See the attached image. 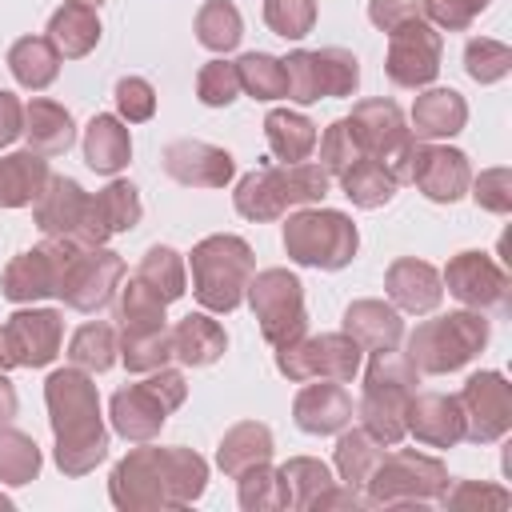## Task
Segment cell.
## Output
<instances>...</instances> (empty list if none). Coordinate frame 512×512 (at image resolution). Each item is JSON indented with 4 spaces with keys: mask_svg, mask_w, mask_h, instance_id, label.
Instances as JSON below:
<instances>
[{
    "mask_svg": "<svg viewBox=\"0 0 512 512\" xmlns=\"http://www.w3.org/2000/svg\"><path fill=\"white\" fill-rule=\"evenodd\" d=\"M208 488V460L184 444L132 448L108 476V496L120 512H168L188 508Z\"/></svg>",
    "mask_w": 512,
    "mask_h": 512,
    "instance_id": "obj_1",
    "label": "cell"
},
{
    "mask_svg": "<svg viewBox=\"0 0 512 512\" xmlns=\"http://www.w3.org/2000/svg\"><path fill=\"white\" fill-rule=\"evenodd\" d=\"M44 404L56 436V468L64 476H88L108 456V428L100 416V392L92 384V372L76 364L56 368L44 380Z\"/></svg>",
    "mask_w": 512,
    "mask_h": 512,
    "instance_id": "obj_2",
    "label": "cell"
},
{
    "mask_svg": "<svg viewBox=\"0 0 512 512\" xmlns=\"http://www.w3.org/2000/svg\"><path fill=\"white\" fill-rule=\"evenodd\" d=\"M328 184H332V176L312 160H300V164L264 160L260 168H252L248 176L236 180L232 204L244 220L268 224V220H280L292 208L320 204L328 196Z\"/></svg>",
    "mask_w": 512,
    "mask_h": 512,
    "instance_id": "obj_3",
    "label": "cell"
},
{
    "mask_svg": "<svg viewBox=\"0 0 512 512\" xmlns=\"http://www.w3.org/2000/svg\"><path fill=\"white\" fill-rule=\"evenodd\" d=\"M188 268H192V296L200 300V308L224 316V312L240 308L244 288L256 272V256L244 236L216 232V236H204L200 244H192Z\"/></svg>",
    "mask_w": 512,
    "mask_h": 512,
    "instance_id": "obj_4",
    "label": "cell"
},
{
    "mask_svg": "<svg viewBox=\"0 0 512 512\" xmlns=\"http://www.w3.org/2000/svg\"><path fill=\"white\" fill-rule=\"evenodd\" d=\"M416 384H420V372L404 352H396V348L372 352V360L364 368L360 420L380 444L392 448L408 436L404 432V412H408V400H412Z\"/></svg>",
    "mask_w": 512,
    "mask_h": 512,
    "instance_id": "obj_5",
    "label": "cell"
},
{
    "mask_svg": "<svg viewBox=\"0 0 512 512\" xmlns=\"http://www.w3.org/2000/svg\"><path fill=\"white\" fill-rule=\"evenodd\" d=\"M360 232L348 212L336 208H296L284 224V252L300 268H324L340 272L356 260Z\"/></svg>",
    "mask_w": 512,
    "mask_h": 512,
    "instance_id": "obj_6",
    "label": "cell"
},
{
    "mask_svg": "<svg viewBox=\"0 0 512 512\" xmlns=\"http://www.w3.org/2000/svg\"><path fill=\"white\" fill-rule=\"evenodd\" d=\"M488 344V320L476 308H460L448 316H432L424 324L412 328L408 336V360L416 364V372L428 376H444V372H460L472 356H480Z\"/></svg>",
    "mask_w": 512,
    "mask_h": 512,
    "instance_id": "obj_7",
    "label": "cell"
},
{
    "mask_svg": "<svg viewBox=\"0 0 512 512\" xmlns=\"http://www.w3.org/2000/svg\"><path fill=\"white\" fill-rule=\"evenodd\" d=\"M448 480L452 476L444 460L416 452V448H396L376 460L372 476L364 480L368 488L364 496H368V508H420V504L440 500Z\"/></svg>",
    "mask_w": 512,
    "mask_h": 512,
    "instance_id": "obj_8",
    "label": "cell"
},
{
    "mask_svg": "<svg viewBox=\"0 0 512 512\" xmlns=\"http://www.w3.org/2000/svg\"><path fill=\"white\" fill-rule=\"evenodd\" d=\"M184 396H188L184 372H176V368L164 364V368L148 372V380L112 392V400H108L112 432L124 436V440H132V444L156 440L160 428L168 424V416L184 404Z\"/></svg>",
    "mask_w": 512,
    "mask_h": 512,
    "instance_id": "obj_9",
    "label": "cell"
},
{
    "mask_svg": "<svg viewBox=\"0 0 512 512\" xmlns=\"http://www.w3.org/2000/svg\"><path fill=\"white\" fill-rule=\"evenodd\" d=\"M244 300L260 324V336L272 348H284L308 332V308H304V284L288 268H264L252 272Z\"/></svg>",
    "mask_w": 512,
    "mask_h": 512,
    "instance_id": "obj_10",
    "label": "cell"
},
{
    "mask_svg": "<svg viewBox=\"0 0 512 512\" xmlns=\"http://www.w3.org/2000/svg\"><path fill=\"white\" fill-rule=\"evenodd\" d=\"M352 132L360 140V152L380 160L400 184L408 180L412 172V156H416V136L400 112L396 100H384V96H368V100H356L352 104Z\"/></svg>",
    "mask_w": 512,
    "mask_h": 512,
    "instance_id": "obj_11",
    "label": "cell"
},
{
    "mask_svg": "<svg viewBox=\"0 0 512 512\" xmlns=\"http://www.w3.org/2000/svg\"><path fill=\"white\" fill-rule=\"evenodd\" d=\"M276 372L304 384V380H340L348 384L360 372V344L348 332H320L300 336L276 348Z\"/></svg>",
    "mask_w": 512,
    "mask_h": 512,
    "instance_id": "obj_12",
    "label": "cell"
},
{
    "mask_svg": "<svg viewBox=\"0 0 512 512\" xmlns=\"http://www.w3.org/2000/svg\"><path fill=\"white\" fill-rule=\"evenodd\" d=\"M120 280H124V256L120 252H112L104 244H96V248L72 244L56 296L72 312H100L104 304H112Z\"/></svg>",
    "mask_w": 512,
    "mask_h": 512,
    "instance_id": "obj_13",
    "label": "cell"
},
{
    "mask_svg": "<svg viewBox=\"0 0 512 512\" xmlns=\"http://www.w3.org/2000/svg\"><path fill=\"white\" fill-rule=\"evenodd\" d=\"M464 412V440L472 444H496L512 428V384L504 372H472L464 388L456 392Z\"/></svg>",
    "mask_w": 512,
    "mask_h": 512,
    "instance_id": "obj_14",
    "label": "cell"
},
{
    "mask_svg": "<svg viewBox=\"0 0 512 512\" xmlns=\"http://www.w3.org/2000/svg\"><path fill=\"white\" fill-rule=\"evenodd\" d=\"M440 56H444V40L420 16V20H408L396 32H388L384 72L396 88H428L440 76Z\"/></svg>",
    "mask_w": 512,
    "mask_h": 512,
    "instance_id": "obj_15",
    "label": "cell"
},
{
    "mask_svg": "<svg viewBox=\"0 0 512 512\" xmlns=\"http://www.w3.org/2000/svg\"><path fill=\"white\" fill-rule=\"evenodd\" d=\"M72 244H76V240H44V244H36V248H28V252H16V256L4 264L0 292H4L12 304H36V300L56 296Z\"/></svg>",
    "mask_w": 512,
    "mask_h": 512,
    "instance_id": "obj_16",
    "label": "cell"
},
{
    "mask_svg": "<svg viewBox=\"0 0 512 512\" xmlns=\"http://www.w3.org/2000/svg\"><path fill=\"white\" fill-rule=\"evenodd\" d=\"M64 316L56 308H16L4 320V348L12 368H44L60 356Z\"/></svg>",
    "mask_w": 512,
    "mask_h": 512,
    "instance_id": "obj_17",
    "label": "cell"
},
{
    "mask_svg": "<svg viewBox=\"0 0 512 512\" xmlns=\"http://www.w3.org/2000/svg\"><path fill=\"white\" fill-rule=\"evenodd\" d=\"M440 280H444V288H448L464 308H476V312L500 308V304L508 300V272H504L488 252H476V248L456 252V256L444 264Z\"/></svg>",
    "mask_w": 512,
    "mask_h": 512,
    "instance_id": "obj_18",
    "label": "cell"
},
{
    "mask_svg": "<svg viewBox=\"0 0 512 512\" xmlns=\"http://www.w3.org/2000/svg\"><path fill=\"white\" fill-rule=\"evenodd\" d=\"M408 180L432 200V204H456L460 196H468L472 184V164L460 148L436 144V140H420L416 156H412V172Z\"/></svg>",
    "mask_w": 512,
    "mask_h": 512,
    "instance_id": "obj_19",
    "label": "cell"
},
{
    "mask_svg": "<svg viewBox=\"0 0 512 512\" xmlns=\"http://www.w3.org/2000/svg\"><path fill=\"white\" fill-rule=\"evenodd\" d=\"M164 172L184 188H224L236 176V160L228 148H216L208 140H172L160 156Z\"/></svg>",
    "mask_w": 512,
    "mask_h": 512,
    "instance_id": "obj_20",
    "label": "cell"
},
{
    "mask_svg": "<svg viewBox=\"0 0 512 512\" xmlns=\"http://www.w3.org/2000/svg\"><path fill=\"white\" fill-rule=\"evenodd\" d=\"M140 216H144L140 192L128 180H112L108 188H100L96 196H88V212H84V228H80L76 244H84V248L108 244V236L132 232L140 224Z\"/></svg>",
    "mask_w": 512,
    "mask_h": 512,
    "instance_id": "obj_21",
    "label": "cell"
},
{
    "mask_svg": "<svg viewBox=\"0 0 512 512\" xmlns=\"http://www.w3.org/2000/svg\"><path fill=\"white\" fill-rule=\"evenodd\" d=\"M404 432H412L428 448H452L464 440L460 400L448 392H412L404 412Z\"/></svg>",
    "mask_w": 512,
    "mask_h": 512,
    "instance_id": "obj_22",
    "label": "cell"
},
{
    "mask_svg": "<svg viewBox=\"0 0 512 512\" xmlns=\"http://www.w3.org/2000/svg\"><path fill=\"white\" fill-rule=\"evenodd\" d=\"M88 192L72 176H48L44 192L32 204V220L48 240H76L84 228Z\"/></svg>",
    "mask_w": 512,
    "mask_h": 512,
    "instance_id": "obj_23",
    "label": "cell"
},
{
    "mask_svg": "<svg viewBox=\"0 0 512 512\" xmlns=\"http://www.w3.org/2000/svg\"><path fill=\"white\" fill-rule=\"evenodd\" d=\"M292 420L308 436H336L340 428L352 424V396L340 380L304 384L292 400Z\"/></svg>",
    "mask_w": 512,
    "mask_h": 512,
    "instance_id": "obj_24",
    "label": "cell"
},
{
    "mask_svg": "<svg viewBox=\"0 0 512 512\" xmlns=\"http://www.w3.org/2000/svg\"><path fill=\"white\" fill-rule=\"evenodd\" d=\"M384 292L388 300L400 308V312H432L440 300H444V280L440 272L428 264V260H416V256H400L388 264L384 272Z\"/></svg>",
    "mask_w": 512,
    "mask_h": 512,
    "instance_id": "obj_25",
    "label": "cell"
},
{
    "mask_svg": "<svg viewBox=\"0 0 512 512\" xmlns=\"http://www.w3.org/2000/svg\"><path fill=\"white\" fill-rule=\"evenodd\" d=\"M344 332L360 344V352H384L404 340V320L392 300H352L344 308Z\"/></svg>",
    "mask_w": 512,
    "mask_h": 512,
    "instance_id": "obj_26",
    "label": "cell"
},
{
    "mask_svg": "<svg viewBox=\"0 0 512 512\" xmlns=\"http://www.w3.org/2000/svg\"><path fill=\"white\" fill-rule=\"evenodd\" d=\"M464 124H468V100L456 88H424L412 100L408 128L416 140H448L464 132Z\"/></svg>",
    "mask_w": 512,
    "mask_h": 512,
    "instance_id": "obj_27",
    "label": "cell"
},
{
    "mask_svg": "<svg viewBox=\"0 0 512 512\" xmlns=\"http://www.w3.org/2000/svg\"><path fill=\"white\" fill-rule=\"evenodd\" d=\"M20 136L28 140L32 152H40V156H60V152L72 148L76 124H72V112H68L64 104H56V100H48V96H32V100L24 104V132H20Z\"/></svg>",
    "mask_w": 512,
    "mask_h": 512,
    "instance_id": "obj_28",
    "label": "cell"
},
{
    "mask_svg": "<svg viewBox=\"0 0 512 512\" xmlns=\"http://www.w3.org/2000/svg\"><path fill=\"white\" fill-rule=\"evenodd\" d=\"M84 160L92 172L100 176H116L120 168H128L132 160V132L120 116L112 112H96L84 128Z\"/></svg>",
    "mask_w": 512,
    "mask_h": 512,
    "instance_id": "obj_29",
    "label": "cell"
},
{
    "mask_svg": "<svg viewBox=\"0 0 512 512\" xmlns=\"http://www.w3.org/2000/svg\"><path fill=\"white\" fill-rule=\"evenodd\" d=\"M224 348H228V332L208 312H188L172 328V356L184 368H208L224 356Z\"/></svg>",
    "mask_w": 512,
    "mask_h": 512,
    "instance_id": "obj_30",
    "label": "cell"
},
{
    "mask_svg": "<svg viewBox=\"0 0 512 512\" xmlns=\"http://www.w3.org/2000/svg\"><path fill=\"white\" fill-rule=\"evenodd\" d=\"M272 452H276L272 428L260 424V420H240V424H232V428L220 436V444H216V468L236 480L244 468L272 460Z\"/></svg>",
    "mask_w": 512,
    "mask_h": 512,
    "instance_id": "obj_31",
    "label": "cell"
},
{
    "mask_svg": "<svg viewBox=\"0 0 512 512\" xmlns=\"http://www.w3.org/2000/svg\"><path fill=\"white\" fill-rule=\"evenodd\" d=\"M48 160L32 148L0 156V208H28L48 184Z\"/></svg>",
    "mask_w": 512,
    "mask_h": 512,
    "instance_id": "obj_32",
    "label": "cell"
},
{
    "mask_svg": "<svg viewBox=\"0 0 512 512\" xmlns=\"http://www.w3.org/2000/svg\"><path fill=\"white\" fill-rule=\"evenodd\" d=\"M264 136H268V148H272V160L280 164H300L316 152V124L304 116V112H292V108H272L264 116Z\"/></svg>",
    "mask_w": 512,
    "mask_h": 512,
    "instance_id": "obj_33",
    "label": "cell"
},
{
    "mask_svg": "<svg viewBox=\"0 0 512 512\" xmlns=\"http://www.w3.org/2000/svg\"><path fill=\"white\" fill-rule=\"evenodd\" d=\"M48 40L64 60H80L100 44V20L96 8L84 4H60L48 20Z\"/></svg>",
    "mask_w": 512,
    "mask_h": 512,
    "instance_id": "obj_34",
    "label": "cell"
},
{
    "mask_svg": "<svg viewBox=\"0 0 512 512\" xmlns=\"http://www.w3.org/2000/svg\"><path fill=\"white\" fill-rule=\"evenodd\" d=\"M340 188H344V196H348L356 208L372 212V208H384V204L396 196L400 180H396L380 160L360 156L356 164H348V168L340 172Z\"/></svg>",
    "mask_w": 512,
    "mask_h": 512,
    "instance_id": "obj_35",
    "label": "cell"
},
{
    "mask_svg": "<svg viewBox=\"0 0 512 512\" xmlns=\"http://www.w3.org/2000/svg\"><path fill=\"white\" fill-rule=\"evenodd\" d=\"M8 68L24 88L40 92L60 76V52L52 48L48 36H20L8 48Z\"/></svg>",
    "mask_w": 512,
    "mask_h": 512,
    "instance_id": "obj_36",
    "label": "cell"
},
{
    "mask_svg": "<svg viewBox=\"0 0 512 512\" xmlns=\"http://www.w3.org/2000/svg\"><path fill=\"white\" fill-rule=\"evenodd\" d=\"M276 476H280V488H284V508H296V512H308L312 500L328 484H336L332 472H328V464L316 460V456H288L276 468Z\"/></svg>",
    "mask_w": 512,
    "mask_h": 512,
    "instance_id": "obj_37",
    "label": "cell"
},
{
    "mask_svg": "<svg viewBox=\"0 0 512 512\" xmlns=\"http://www.w3.org/2000/svg\"><path fill=\"white\" fill-rule=\"evenodd\" d=\"M336 452H332V464H336V476L344 484H356L364 488V480L372 476L376 460L384 456V444L368 432V428H340L336 432Z\"/></svg>",
    "mask_w": 512,
    "mask_h": 512,
    "instance_id": "obj_38",
    "label": "cell"
},
{
    "mask_svg": "<svg viewBox=\"0 0 512 512\" xmlns=\"http://www.w3.org/2000/svg\"><path fill=\"white\" fill-rule=\"evenodd\" d=\"M136 280H144L164 304L180 300L188 292V268H184V256L168 244H152L144 256H140V268H136Z\"/></svg>",
    "mask_w": 512,
    "mask_h": 512,
    "instance_id": "obj_39",
    "label": "cell"
},
{
    "mask_svg": "<svg viewBox=\"0 0 512 512\" xmlns=\"http://www.w3.org/2000/svg\"><path fill=\"white\" fill-rule=\"evenodd\" d=\"M120 360L128 372H156L172 360V328H120Z\"/></svg>",
    "mask_w": 512,
    "mask_h": 512,
    "instance_id": "obj_40",
    "label": "cell"
},
{
    "mask_svg": "<svg viewBox=\"0 0 512 512\" xmlns=\"http://www.w3.org/2000/svg\"><path fill=\"white\" fill-rule=\"evenodd\" d=\"M120 356V336L112 324L104 320H92V324H80L68 340V360L84 372H108Z\"/></svg>",
    "mask_w": 512,
    "mask_h": 512,
    "instance_id": "obj_41",
    "label": "cell"
},
{
    "mask_svg": "<svg viewBox=\"0 0 512 512\" xmlns=\"http://www.w3.org/2000/svg\"><path fill=\"white\" fill-rule=\"evenodd\" d=\"M244 36V20L232 0H204L196 12V40L208 52H232Z\"/></svg>",
    "mask_w": 512,
    "mask_h": 512,
    "instance_id": "obj_42",
    "label": "cell"
},
{
    "mask_svg": "<svg viewBox=\"0 0 512 512\" xmlns=\"http://www.w3.org/2000/svg\"><path fill=\"white\" fill-rule=\"evenodd\" d=\"M40 448H36V440L28 436V432H20V428H0V484H12V488H20V484H32L36 476H40Z\"/></svg>",
    "mask_w": 512,
    "mask_h": 512,
    "instance_id": "obj_43",
    "label": "cell"
},
{
    "mask_svg": "<svg viewBox=\"0 0 512 512\" xmlns=\"http://www.w3.org/2000/svg\"><path fill=\"white\" fill-rule=\"evenodd\" d=\"M236 76H240V88H244L252 100H284V96H288V80H284L280 56L244 52V56L236 60Z\"/></svg>",
    "mask_w": 512,
    "mask_h": 512,
    "instance_id": "obj_44",
    "label": "cell"
},
{
    "mask_svg": "<svg viewBox=\"0 0 512 512\" xmlns=\"http://www.w3.org/2000/svg\"><path fill=\"white\" fill-rule=\"evenodd\" d=\"M164 300L144 284V280H120L116 288V320L120 328H156V324H168L164 320Z\"/></svg>",
    "mask_w": 512,
    "mask_h": 512,
    "instance_id": "obj_45",
    "label": "cell"
},
{
    "mask_svg": "<svg viewBox=\"0 0 512 512\" xmlns=\"http://www.w3.org/2000/svg\"><path fill=\"white\" fill-rule=\"evenodd\" d=\"M312 64H316V84L320 96H352L360 84V60L348 48H312Z\"/></svg>",
    "mask_w": 512,
    "mask_h": 512,
    "instance_id": "obj_46",
    "label": "cell"
},
{
    "mask_svg": "<svg viewBox=\"0 0 512 512\" xmlns=\"http://www.w3.org/2000/svg\"><path fill=\"white\" fill-rule=\"evenodd\" d=\"M236 500H240L244 512H276V508H284V488H280L276 468L268 460L244 468L236 476Z\"/></svg>",
    "mask_w": 512,
    "mask_h": 512,
    "instance_id": "obj_47",
    "label": "cell"
},
{
    "mask_svg": "<svg viewBox=\"0 0 512 512\" xmlns=\"http://www.w3.org/2000/svg\"><path fill=\"white\" fill-rule=\"evenodd\" d=\"M464 72L476 84H496L512 72V48L504 40H492V36H472L464 44Z\"/></svg>",
    "mask_w": 512,
    "mask_h": 512,
    "instance_id": "obj_48",
    "label": "cell"
},
{
    "mask_svg": "<svg viewBox=\"0 0 512 512\" xmlns=\"http://www.w3.org/2000/svg\"><path fill=\"white\" fill-rule=\"evenodd\" d=\"M264 24L284 40H304L316 24V0H264Z\"/></svg>",
    "mask_w": 512,
    "mask_h": 512,
    "instance_id": "obj_49",
    "label": "cell"
},
{
    "mask_svg": "<svg viewBox=\"0 0 512 512\" xmlns=\"http://www.w3.org/2000/svg\"><path fill=\"white\" fill-rule=\"evenodd\" d=\"M364 152H360V140H356V132H352V120L344 116V120H332L328 128H324V136H320V168L328 172V176H340L348 164H356Z\"/></svg>",
    "mask_w": 512,
    "mask_h": 512,
    "instance_id": "obj_50",
    "label": "cell"
},
{
    "mask_svg": "<svg viewBox=\"0 0 512 512\" xmlns=\"http://www.w3.org/2000/svg\"><path fill=\"white\" fill-rule=\"evenodd\" d=\"M196 96L200 104L208 108H228L236 96H240V76H236V64L232 60H208L196 76Z\"/></svg>",
    "mask_w": 512,
    "mask_h": 512,
    "instance_id": "obj_51",
    "label": "cell"
},
{
    "mask_svg": "<svg viewBox=\"0 0 512 512\" xmlns=\"http://www.w3.org/2000/svg\"><path fill=\"white\" fill-rule=\"evenodd\" d=\"M116 112L124 124H144L156 116V88L144 76H124L116 80Z\"/></svg>",
    "mask_w": 512,
    "mask_h": 512,
    "instance_id": "obj_52",
    "label": "cell"
},
{
    "mask_svg": "<svg viewBox=\"0 0 512 512\" xmlns=\"http://www.w3.org/2000/svg\"><path fill=\"white\" fill-rule=\"evenodd\" d=\"M468 196L476 200V208L508 216L512 212V172L508 168H484L480 176H472Z\"/></svg>",
    "mask_w": 512,
    "mask_h": 512,
    "instance_id": "obj_53",
    "label": "cell"
},
{
    "mask_svg": "<svg viewBox=\"0 0 512 512\" xmlns=\"http://www.w3.org/2000/svg\"><path fill=\"white\" fill-rule=\"evenodd\" d=\"M444 508H508L512 492L500 484H476V480H448V488L440 492Z\"/></svg>",
    "mask_w": 512,
    "mask_h": 512,
    "instance_id": "obj_54",
    "label": "cell"
},
{
    "mask_svg": "<svg viewBox=\"0 0 512 512\" xmlns=\"http://www.w3.org/2000/svg\"><path fill=\"white\" fill-rule=\"evenodd\" d=\"M284 80H288V100L296 104H316L320 100V84H316V64H312V48H296L284 60Z\"/></svg>",
    "mask_w": 512,
    "mask_h": 512,
    "instance_id": "obj_55",
    "label": "cell"
},
{
    "mask_svg": "<svg viewBox=\"0 0 512 512\" xmlns=\"http://www.w3.org/2000/svg\"><path fill=\"white\" fill-rule=\"evenodd\" d=\"M420 16H424L420 0H368V20H372L380 32H396L400 24L420 20Z\"/></svg>",
    "mask_w": 512,
    "mask_h": 512,
    "instance_id": "obj_56",
    "label": "cell"
},
{
    "mask_svg": "<svg viewBox=\"0 0 512 512\" xmlns=\"http://www.w3.org/2000/svg\"><path fill=\"white\" fill-rule=\"evenodd\" d=\"M328 508H368V496L356 484H328L312 500V512H328Z\"/></svg>",
    "mask_w": 512,
    "mask_h": 512,
    "instance_id": "obj_57",
    "label": "cell"
},
{
    "mask_svg": "<svg viewBox=\"0 0 512 512\" xmlns=\"http://www.w3.org/2000/svg\"><path fill=\"white\" fill-rule=\"evenodd\" d=\"M20 132H24V104L16 92L0 88V148H8Z\"/></svg>",
    "mask_w": 512,
    "mask_h": 512,
    "instance_id": "obj_58",
    "label": "cell"
},
{
    "mask_svg": "<svg viewBox=\"0 0 512 512\" xmlns=\"http://www.w3.org/2000/svg\"><path fill=\"white\" fill-rule=\"evenodd\" d=\"M16 412H20V396H16V384L0 372V428L4 424H12L16 420Z\"/></svg>",
    "mask_w": 512,
    "mask_h": 512,
    "instance_id": "obj_59",
    "label": "cell"
},
{
    "mask_svg": "<svg viewBox=\"0 0 512 512\" xmlns=\"http://www.w3.org/2000/svg\"><path fill=\"white\" fill-rule=\"evenodd\" d=\"M12 360H8V348H4V328H0V372H8Z\"/></svg>",
    "mask_w": 512,
    "mask_h": 512,
    "instance_id": "obj_60",
    "label": "cell"
},
{
    "mask_svg": "<svg viewBox=\"0 0 512 512\" xmlns=\"http://www.w3.org/2000/svg\"><path fill=\"white\" fill-rule=\"evenodd\" d=\"M68 4H84V8H100L104 0H68Z\"/></svg>",
    "mask_w": 512,
    "mask_h": 512,
    "instance_id": "obj_61",
    "label": "cell"
},
{
    "mask_svg": "<svg viewBox=\"0 0 512 512\" xmlns=\"http://www.w3.org/2000/svg\"><path fill=\"white\" fill-rule=\"evenodd\" d=\"M468 4H472V8H476V12H484V8H488V4H492V0H468Z\"/></svg>",
    "mask_w": 512,
    "mask_h": 512,
    "instance_id": "obj_62",
    "label": "cell"
},
{
    "mask_svg": "<svg viewBox=\"0 0 512 512\" xmlns=\"http://www.w3.org/2000/svg\"><path fill=\"white\" fill-rule=\"evenodd\" d=\"M0 508H12V500H8V496H4V492H0Z\"/></svg>",
    "mask_w": 512,
    "mask_h": 512,
    "instance_id": "obj_63",
    "label": "cell"
}]
</instances>
